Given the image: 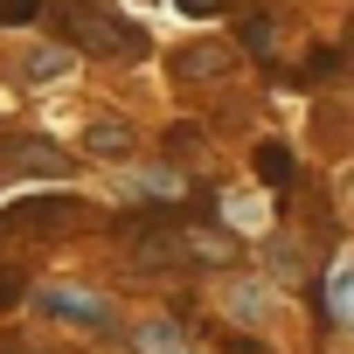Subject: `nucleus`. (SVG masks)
I'll return each instance as SVG.
<instances>
[{"label": "nucleus", "mask_w": 354, "mask_h": 354, "mask_svg": "<svg viewBox=\"0 0 354 354\" xmlns=\"http://www.w3.org/2000/svg\"><path fill=\"white\" fill-rule=\"evenodd\" d=\"M223 8H230V0H181V15H195V21H216Z\"/></svg>", "instance_id": "nucleus-14"}, {"label": "nucleus", "mask_w": 354, "mask_h": 354, "mask_svg": "<svg viewBox=\"0 0 354 354\" xmlns=\"http://www.w3.org/2000/svg\"><path fill=\"white\" fill-rule=\"evenodd\" d=\"M223 354H271V347H264V340H250V333H230V340H223Z\"/></svg>", "instance_id": "nucleus-16"}, {"label": "nucleus", "mask_w": 354, "mask_h": 354, "mask_svg": "<svg viewBox=\"0 0 354 354\" xmlns=\"http://www.w3.org/2000/svg\"><path fill=\"white\" fill-rule=\"evenodd\" d=\"M243 42H250V49H264V42H271V21H257V15H250V21H243Z\"/></svg>", "instance_id": "nucleus-17"}, {"label": "nucleus", "mask_w": 354, "mask_h": 354, "mask_svg": "<svg viewBox=\"0 0 354 354\" xmlns=\"http://www.w3.org/2000/svg\"><path fill=\"white\" fill-rule=\"evenodd\" d=\"M132 354H195V347H188V333L174 319H139L132 326Z\"/></svg>", "instance_id": "nucleus-6"}, {"label": "nucleus", "mask_w": 354, "mask_h": 354, "mask_svg": "<svg viewBox=\"0 0 354 354\" xmlns=\"http://www.w3.org/2000/svg\"><path fill=\"white\" fill-rule=\"evenodd\" d=\"M230 70V49L223 42H202V49H181V56H174V77H181V84H216Z\"/></svg>", "instance_id": "nucleus-5"}, {"label": "nucleus", "mask_w": 354, "mask_h": 354, "mask_svg": "<svg viewBox=\"0 0 354 354\" xmlns=\"http://www.w3.org/2000/svg\"><path fill=\"white\" fill-rule=\"evenodd\" d=\"M15 299H21V271H15V264H0V306H15Z\"/></svg>", "instance_id": "nucleus-15"}, {"label": "nucleus", "mask_w": 354, "mask_h": 354, "mask_svg": "<svg viewBox=\"0 0 354 354\" xmlns=\"http://www.w3.org/2000/svg\"><path fill=\"white\" fill-rule=\"evenodd\" d=\"M264 264H271L278 278H299V250H292V243H271V250H264Z\"/></svg>", "instance_id": "nucleus-12"}, {"label": "nucleus", "mask_w": 354, "mask_h": 354, "mask_svg": "<svg viewBox=\"0 0 354 354\" xmlns=\"http://www.w3.org/2000/svg\"><path fill=\"white\" fill-rule=\"evenodd\" d=\"M63 63H70V56H63V49H49V56H28V63H21V77H28V84H42V77H56Z\"/></svg>", "instance_id": "nucleus-11"}, {"label": "nucleus", "mask_w": 354, "mask_h": 354, "mask_svg": "<svg viewBox=\"0 0 354 354\" xmlns=\"http://www.w3.org/2000/svg\"><path fill=\"white\" fill-rule=\"evenodd\" d=\"M326 313H333V326H354V264L326 271Z\"/></svg>", "instance_id": "nucleus-8"}, {"label": "nucleus", "mask_w": 354, "mask_h": 354, "mask_svg": "<svg viewBox=\"0 0 354 354\" xmlns=\"http://www.w3.org/2000/svg\"><path fill=\"white\" fill-rule=\"evenodd\" d=\"M8 174H49V181H63L70 174V160H63V146H49V139H21V146H8V160H0Z\"/></svg>", "instance_id": "nucleus-4"}, {"label": "nucleus", "mask_w": 354, "mask_h": 354, "mask_svg": "<svg viewBox=\"0 0 354 354\" xmlns=\"http://www.w3.org/2000/svg\"><path fill=\"white\" fill-rule=\"evenodd\" d=\"M56 21H63V35L84 42L91 56H139V49H146V28L118 21L111 8H97V0H63Z\"/></svg>", "instance_id": "nucleus-1"}, {"label": "nucleus", "mask_w": 354, "mask_h": 354, "mask_svg": "<svg viewBox=\"0 0 354 354\" xmlns=\"http://www.w3.org/2000/svg\"><path fill=\"white\" fill-rule=\"evenodd\" d=\"M125 257L139 271H160V278H181L195 264V243L188 230H167V223H125Z\"/></svg>", "instance_id": "nucleus-2"}, {"label": "nucleus", "mask_w": 354, "mask_h": 354, "mask_svg": "<svg viewBox=\"0 0 354 354\" xmlns=\"http://www.w3.org/2000/svg\"><path fill=\"white\" fill-rule=\"evenodd\" d=\"M35 15H42V0H0V28H21Z\"/></svg>", "instance_id": "nucleus-10"}, {"label": "nucleus", "mask_w": 354, "mask_h": 354, "mask_svg": "<svg viewBox=\"0 0 354 354\" xmlns=\"http://www.w3.org/2000/svg\"><path fill=\"white\" fill-rule=\"evenodd\" d=\"M35 313L42 319H63V326H91V333H111V299H97V292H70V285H42L35 292Z\"/></svg>", "instance_id": "nucleus-3"}, {"label": "nucleus", "mask_w": 354, "mask_h": 354, "mask_svg": "<svg viewBox=\"0 0 354 354\" xmlns=\"http://www.w3.org/2000/svg\"><path fill=\"white\" fill-rule=\"evenodd\" d=\"M347 216H354V181H347Z\"/></svg>", "instance_id": "nucleus-18"}, {"label": "nucleus", "mask_w": 354, "mask_h": 354, "mask_svg": "<svg viewBox=\"0 0 354 354\" xmlns=\"http://www.w3.org/2000/svg\"><path fill=\"white\" fill-rule=\"evenodd\" d=\"M257 167H264V181H285V174H292V160H285V146H264V153H257Z\"/></svg>", "instance_id": "nucleus-13"}, {"label": "nucleus", "mask_w": 354, "mask_h": 354, "mask_svg": "<svg viewBox=\"0 0 354 354\" xmlns=\"http://www.w3.org/2000/svg\"><path fill=\"white\" fill-rule=\"evenodd\" d=\"M230 313H236L243 326H264V313H271L264 285H257V278H236V285H230Z\"/></svg>", "instance_id": "nucleus-9"}, {"label": "nucleus", "mask_w": 354, "mask_h": 354, "mask_svg": "<svg viewBox=\"0 0 354 354\" xmlns=\"http://www.w3.org/2000/svg\"><path fill=\"white\" fill-rule=\"evenodd\" d=\"M84 153H91V160H125V153H132V125L91 118V125H84Z\"/></svg>", "instance_id": "nucleus-7"}]
</instances>
